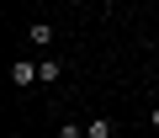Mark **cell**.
Here are the masks:
<instances>
[{
    "mask_svg": "<svg viewBox=\"0 0 159 138\" xmlns=\"http://www.w3.org/2000/svg\"><path fill=\"white\" fill-rule=\"evenodd\" d=\"M32 80H37V64H27V58H16V64H11V85H16V90H27Z\"/></svg>",
    "mask_w": 159,
    "mask_h": 138,
    "instance_id": "obj_1",
    "label": "cell"
},
{
    "mask_svg": "<svg viewBox=\"0 0 159 138\" xmlns=\"http://www.w3.org/2000/svg\"><path fill=\"white\" fill-rule=\"evenodd\" d=\"M27 43H32V48H53V27H48V21H32V27H27Z\"/></svg>",
    "mask_w": 159,
    "mask_h": 138,
    "instance_id": "obj_2",
    "label": "cell"
},
{
    "mask_svg": "<svg viewBox=\"0 0 159 138\" xmlns=\"http://www.w3.org/2000/svg\"><path fill=\"white\" fill-rule=\"evenodd\" d=\"M85 138H117V122L111 117H90L85 122Z\"/></svg>",
    "mask_w": 159,
    "mask_h": 138,
    "instance_id": "obj_3",
    "label": "cell"
},
{
    "mask_svg": "<svg viewBox=\"0 0 159 138\" xmlns=\"http://www.w3.org/2000/svg\"><path fill=\"white\" fill-rule=\"evenodd\" d=\"M58 75H64L58 58H43V64H37V80H43V85H58Z\"/></svg>",
    "mask_w": 159,
    "mask_h": 138,
    "instance_id": "obj_4",
    "label": "cell"
},
{
    "mask_svg": "<svg viewBox=\"0 0 159 138\" xmlns=\"http://www.w3.org/2000/svg\"><path fill=\"white\" fill-rule=\"evenodd\" d=\"M58 138H85V127L80 122H58Z\"/></svg>",
    "mask_w": 159,
    "mask_h": 138,
    "instance_id": "obj_5",
    "label": "cell"
},
{
    "mask_svg": "<svg viewBox=\"0 0 159 138\" xmlns=\"http://www.w3.org/2000/svg\"><path fill=\"white\" fill-rule=\"evenodd\" d=\"M148 122H154V127H159V106H154V112H148Z\"/></svg>",
    "mask_w": 159,
    "mask_h": 138,
    "instance_id": "obj_6",
    "label": "cell"
}]
</instances>
